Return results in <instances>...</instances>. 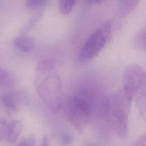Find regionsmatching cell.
Listing matches in <instances>:
<instances>
[{"label": "cell", "instance_id": "obj_21", "mask_svg": "<svg viewBox=\"0 0 146 146\" xmlns=\"http://www.w3.org/2000/svg\"><path fill=\"white\" fill-rule=\"evenodd\" d=\"M88 146H98V145H96V144H90Z\"/></svg>", "mask_w": 146, "mask_h": 146}, {"label": "cell", "instance_id": "obj_12", "mask_svg": "<svg viewBox=\"0 0 146 146\" xmlns=\"http://www.w3.org/2000/svg\"><path fill=\"white\" fill-rule=\"evenodd\" d=\"M145 29H142L138 31L134 37L133 44L135 48L140 50H145Z\"/></svg>", "mask_w": 146, "mask_h": 146}, {"label": "cell", "instance_id": "obj_3", "mask_svg": "<svg viewBox=\"0 0 146 146\" xmlns=\"http://www.w3.org/2000/svg\"><path fill=\"white\" fill-rule=\"evenodd\" d=\"M63 107L69 122L77 131L83 132L93 113L91 103L80 95H74L63 102Z\"/></svg>", "mask_w": 146, "mask_h": 146}, {"label": "cell", "instance_id": "obj_18", "mask_svg": "<svg viewBox=\"0 0 146 146\" xmlns=\"http://www.w3.org/2000/svg\"><path fill=\"white\" fill-rule=\"evenodd\" d=\"M62 141L65 145H69L72 142V137L68 133H64L62 137Z\"/></svg>", "mask_w": 146, "mask_h": 146}, {"label": "cell", "instance_id": "obj_10", "mask_svg": "<svg viewBox=\"0 0 146 146\" xmlns=\"http://www.w3.org/2000/svg\"><path fill=\"white\" fill-rule=\"evenodd\" d=\"M56 60L52 58H44L37 64L36 72L39 74H45L51 72L55 67Z\"/></svg>", "mask_w": 146, "mask_h": 146}, {"label": "cell", "instance_id": "obj_16", "mask_svg": "<svg viewBox=\"0 0 146 146\" xmlns=\"http://www.w3.org/2000/svg\"><path fill=\"white\" fill-rule=\"evenodd\" d=\"M36 139L34 135H30L24 137L17 146H35Z\"/></svg>", "mask_w": 146, "mask_h": 146}, {"label": "cell", "instance_id": "obj_17", "mask_svg": "<svg viewBox=\"0 0 146 146\" xmlns=\"http://www.w3.org/2000/svg\"><path fill=\"white\" fill-rule=\"evenodd\" d=\"M132 146H146L145 133L140 135L134 142Z\"/></svg>", "mask_w": 146, "mask_h": 146}, {"label": "cell", "instance_id": "obj_14", "mask_svg": "<svg viewBox=\"0 0 146 146\" xmlns=\"http://www.w3.org/2000/svg\"><path fill=\"white\" fill-rule=\"evenodd\" d=\"M9 120L5 118L0 119V142H6L9 131Z\"/></svg>", "mask_w": 146, "mask_h": 146}, {"label": "cell", "instance_id": "obj_11", "mask_svg": "<svg viewBox=\"0 0 146 146\" xmlns=\"http://www.w3.org/2000/svg\"><path fill=\"white\" fill-rule=\"evenodd\" d=\"M16 84V80L9 72L0 67V87L11 88Z\"/></svg>", "mask_w": 146, "mask_h": 146}, {"label": "cell", "instance_id": "obj_4", "mask_svg": "<svg viewBox=\"0 0 146 146\" xmlns=\"http://www.w3.org/2000/svg\"><path fill=\"white\" fill-rule=\"evenodd\" d=\"M112 32V23L108 21L96 29L84 42L79 54V60L86 63L95 58L108 42Z\"/></svg>", "mask_w": 146, "mask_h": 146}, {"label": "cell", "instance_id": "obj_15", "mask_svg": "<svg viewBox=\"0 0 146 146\" xmlns=\"http://www.w3.org/2000/svg\"><path fill=\"white\" fill-rule=\"evenodd\" d=\"M47 0H26V6L30 10H36L44 6Z\"/></svg>", "mask_w": 146, "mask_h": 146}, {"label": "cell", "instance_id": "obj_2", "mask_svg": "<svg viewBox=\"0 0 146 146\" xmlns=\"http://www.w3.org/2000/svg\"><path fill=\"white\" fill-rule=\"evenodd\" d=\"M131 103L122 91L114 93L107 103V111L111 125L118 137L125 138L128 133V117Z\"/></svg>", "mask_w": 146, "mask_h": 146}, {"label": "cell", "instance_id": "obj_6", "mask_svg": "<svg viewBox=\"0 0 146 146\" xmlns=\"http://www.w3.org/2000/svg\"><path fill=\"white\" fill-rule=\"evenodd\" d=\"M26 101V95L20 91L5 93L1 96L2 103L10 113L18 112L25 106Z\"/></svg>", "mask_w": 146, "mask_h": 146}, {"label": "cell", "instance_id": "obj_7", "mask_svg": "<svg viewBox=\"0 0 146 146\" xmlns=\"http://www.w3.org/2000/svg\"><path fill=\"white\" fill-rule=\"evenodd\" d=\"M14 46L23 52H29L31 51L35 46L34 40L26 35L19 36L14 38L13 40Z\"/></svg>", "mask_w": 146, "mask_h": 146}, {"label": "cell", "instance_id": "obj_5", "mask_svg": "<svg viewBox=\"0 0 146 146\" xmlns=\"http://www.w3.org/2000/svg\"><path fill=\"white\" fill-rule=\"evenodd\" d=\"M38 94L52 111L56 112L62 107L64 100L60 78L55 75H48L36 82Z\"/></svg>", "mask_w": 146, "mask_h": 146}, {"label": "cell", "instance_id": "obj_1", "mask_svg": "<svg viewBox=\"0 0 146 146\" xmlns=\"http://www.w3.org/2000/svg\"><path fill=\"white\" fill-rule=\"evenodd\" d=\"M122 91L129 102L135 99L140 115L145 119L146 78L141 67L133 64L126 67L123 75Z\"/></svg>", "mask_w": 146, "mask_h": 146}, {"label": "cell", "instance_id": "obj_19", "mask_svg": "<svg viewBox=\"0 0 146 146\" xmlns=\"http://www.w3.org/2000/svg\"><path fill=\"white\" fill-rule=\"evenodd\" d=\"M40 146H48V140L47 136H44L43 137Z\"/></svg>", "mask_w": 146, "mask_h": 146}, {"label": "cell", "instance_id": "obj_20", "mask_svg": "<svg viewBox=\"0 0 146 146\" xmlns=\"http://www.w3.org/2000/svg\"><path fill=\"white\" fill-rule=\"evenodd\" d=\"M94 1L97 3H100L104 2L106 0H94Z\"/></svg>", "mask_w": 146, "mask_h": 146}, {"label": "cell", "instance_id": "obj_8", "mask_svg": "<svg viewBox=\"0 0 146 146\" xmlns=\"http://www.w3.org/2000/svg\"><path fill=\"white\" fill-rule=\"evenodd\" d=\"M22 130V124L19 120H9V131L6 142L13 143L17 140Z\"/></svg>", "mask_w": 146, "mask_h": 146}, {"label": "cell", "instance_id": "obj_9", "mask_svg": "<svg viewBox=\"0 0 146 146\" xmlns=\"http://www.w3.org/2000/svg\"><path fill=\"white\" fill-rule=\"evenodd\" d=\"M140 0H119L118 5L119 15L121 18L128 16L139 3Z\"/></svg>", "mask_w": 146, "mask_h": 146}, {"label": "cell", "instance_id": "obj_13", "mask_svg": "<svg viewBox=\"0 0 146 146\" xmlns=\"http://www.w3.org/2000/svg\"><path fill=\"white\" fill-rule=\"evenodd\" d=\"M77 0H59V9L63 15H69L74 9Z\"/></svg>", "mask_w": 146, "mask_h": 146}]
</instances>
